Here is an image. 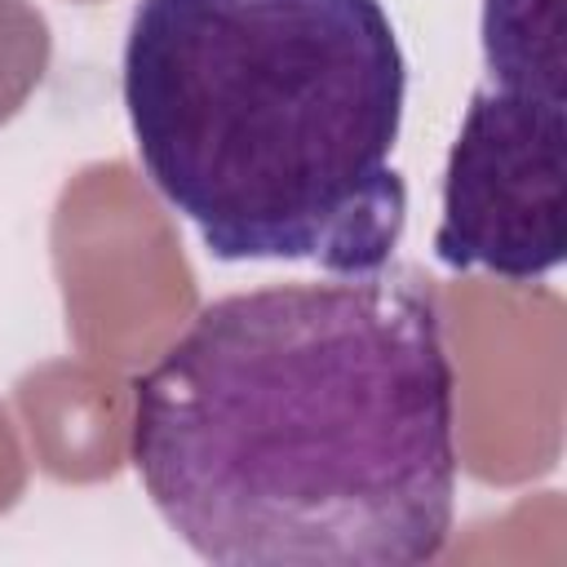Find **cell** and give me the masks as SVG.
Here are the masks:
<instances>
[{
    "label": "cell",
    "instance_id": "cell-2",
    "mask_svg": "<svg viewBox=\"0 0 567 567\" xmlns=\"http://www.w3.org/2000/svg\"><path fill=\"white\" fill-rule=\"evenodd\" d=\"M120 89L151 186L217 261H394L408 62L381 0H137Z\"/></svg>",
    "mask_w": 567,
    "mask_h": 567
},
{
    "label": "cell",
    "instance_id": "cell-1",
    "mask_svg": "<svg viewBox=\"0 0 567 567\" xmlns=\"http://www.w3.org/2000/svg\"><path fill=\"white\" fill-rule=\"evenodd\" d=\"M133 470L217 567H421L456 518V368L430 279L208 301L133 381Z\"/></svg>",
    "mask_w": 567,
    "mask_h": 567
},
{
    "label": "cell",
    "instance_id": "cell-3",
    "mask_svg": "<svg viewBox=\"0 0 567 567\" xmlns=\"http://www.w3.org/2000/svg\"><path fill=\"white\" fill-rule=\"evenodd\" d=\"M563 0H483L487 84L470 93L443 168L434 257L536 284L563 266L567 151Z\"/></svg>",
    "mask_w": 567,
    "mask_h": 567
}]
</instances>
